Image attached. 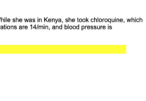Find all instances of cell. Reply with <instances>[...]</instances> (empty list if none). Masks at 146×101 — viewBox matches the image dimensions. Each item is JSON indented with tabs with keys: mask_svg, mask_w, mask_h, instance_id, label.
I'll return each mask as SVG.
<instances>
[{
	"mask_svg": "<svg viewBox=\"0 0 146 101\" xmlns=\"http://www.w3.org/2000/svg\"><path fill=\"white\" fill-rule=\"evenodd\" d=\"M90 21L92 22H124L123 19H118V18H113V19H102L96 17V18H92L90 20Z\"/></svg>",
	"mask_w": 146,
	"mask_h": 101,
	"instance_id": "1",
	"label": "cell"
},
{
	"mask_svg": "<svg viewBox=\"0 0 146 101\" xmlns=\"http://www.w3.org/2000/svg\"><path fill=\"white\" fill-rule=\"evenodd\" d=\"M80 30H111L113 29L112 26H105V25H100V26H88V25H83L80 27Z\"/></svg>",
	"mask_w": 146,
	"mask_h": 101,
	"instance_id": "2",
	"label": "cell"
},
{
	"mask_svg": "<svg viewBox=\"0 0 146 101\" xmlns=\"http://www.w3.org/2000/svg\"><path fill=\"white\" fill-rule=\"evenodd\" d=\"M43 22H55V23H64L61 19H51L49 17H44L43 18Z\"/></svg>",
	"mask_w": 146,
	"mask_h": 101,
	"instance_id": "3",
	"label": "cell"
},
{
	"mask_svg": "<svg viewBox=\"0 0 146 101\" xmlns=\"http://www.w3.org/2000/svg\"><path fill=\"white\" fill-rule=\"evenodd\" d=\"M29 27L31 29L36 30H50L49 27L47 25H38V24H30Z\"/></svg>",
	"mask_w": 146,
	"mask_h": 101,
	"instance_id": "4",
	"label": "cell"
},
{
	"mask_svg": "<svg viewBox=\"0 0 146 101\" xmlns=\"http://www.w3.org/2000/svg\"><path fill=\"white\" fill-rule=\"evenodd\" d=\"M80 27H81V26L80 25H66V24H65V25H64V27H63V29H64V30H80Z\"/></svg>",
	"mask_w": 146,
	"mask_h": 101,
	"instance_id": "5",
	"label": "cell"
},
{
	"mask_svg": "<svg viewBox=\"0 0 146 101\" xmlns=\"http://www.w3.org/2000/svg\"><path fill=\"white\" fill-rule=\"evenodd\" d=\"M126 21L128 22H143V19L141 18H130V19H127Z\"/></svg>",
	"mask_w": 146,
	"mask_h": 101,
	"instance_id": "6",
	"label": "cell"
},
{
	"mask_svg": "<svg viewBox=\"0 0 146 101\" xmlns=\"http://www.w3.org/2000/svg\"><path fill=\"white\" fill-rule=\"evenodd\" d=\"M76 20L78 22H89L90 21L89 19L87 18V17H86V18H77Z\"/></svg>",
	"mask_w": 146,
	"mask_h": 101,
	"instance_id": "7",
	"label": "cell"
},
{
	"mask_svg": "<svg viewBox=\"0 0 146 101\" xmlns=\"http://www.w3.org/2000/svg\"><path fill=\"white\" fill-rule=\"evenodd\" d=\"M23 21L26 22H36V19H24L23 20Z\"/></svg>",
	"mask_w": 146,
	"mask_h": 101,
	"instance_id": "8",
	"label": "cell"
},
{
	"mask_svg": "<svg viewBox=\"0 0 146 101\" xmlns=\"http://www.w3.org/2000/svg\"><path fill=\"white\" fill-rule=\"evenodd\" d=\"M63 27H64V25H59V26H54L53 25L51 27L52 30H63Z\"/></svg>",
	"mask_w": 146,
	"mask_h": 101,
	"instance_id": "9",
	"label": "cell"
},
{
	"mask_svg": "<svg viewBox=\"0 0 146 101\" xmlns=\"http://www.w3.org/2000/svg\"><path fill=\"white\" fill-rule=\"evenodd\" d=\"M66 22H76V19H73V18H66L65 20Z\"/></svg>",
	"mask_w": 146,
	"mask_h": 101,
	"instance_id": "10",
	"label": "cell"
},
{
	"mask_svg": "<svg viewBox=\"0 0 146 101\" xmlns=\"http://www.w3.org/2000/svg\"><path fill=\"white\" fill-rule=\"evenodd\" d=\"M12 21L14 22H23V20L19 18H13Z\"/></svg>",
	"mask_w": 146,
	"mask_h": 101,
	"instance_id": "11",
	"label": "cell"
},
{
	"mask_svg": "<svg viewBox=\"0 0 146 101\" xmlns=\"http://www.w3.org/2000/svg\"><path fill=\"white\" fill-rule=\"evenodd\" d=\"M0 21L6 22H11V20H10L9 18H7V17H4V18H0Z\"/></svg>",
	"mask_w": 146,
	"mask_h": 101,
	"instance_id": "12",
	"label": "cell"
},
{
	"mask_svg": "<svg viewBox=\"0 0 146 101\" xmlns=\"http://www.w3.org/2000/svg\"><path fill=\"white\" fill-rule=\"evenodd\" d=\"M18 28L19 29V30H27V29L29 28V26H19Z\"/></svg>",
	"mask_w": 146,
	"mask_h": 101,
	"instance_id": "13",
	"label": "cell"
},
{
	"mask_svg": "<svg viewBox=\"0 0 146 101\" xmlns=\"http://www.w3.org/2000/svg\"><path fill=\"white\" fill-rule=\"evenodd\" d=\"M36 22H43V19L37 18L36 19Z\"/></svg>",
	"mask_w": 146,
	"mask_h": 101,
	"instance_id": "14",
	"label": "cell"
}]
</instances>
